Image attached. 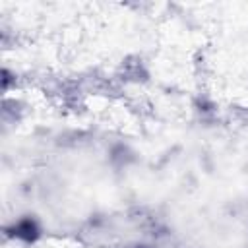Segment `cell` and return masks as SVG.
<instances>
[{"label":"cell","mask_w":248,"mask_h":248,"mask_svg":"<svg viewBox=\"0 0 248 248\" xmlns=\"http://www.w3.org/2000/svg\"><path fill=\"white\" fill-rule=\"evenodd\" d=\"M27 116V103L16 95H4L2 120L4 124H19Z\"/></svg>","instance_id":"obj_4"},{"label":"cell","mask_w":248,"mask_h":248,"mask_svg":"<svg viewBox=\"0 0 248 248\" xmlns=\"http://www.w3.org/2000/svg\"><path fill=\"white\" fill-rule=\"evenodd\" d=\"M126 248H155V246H151V244H143V242H136V244H130V246H126Z\"/></svg>","instance_id":"obj_7"},{"label":"cell","mask_w":248,"mask_h":248,"mask_svg":"<svg viewBox=\"0 0 248 248\" xmlns=\"http://www.w3.org/2000/svg\"><path fill=\"white\" fill-rule=\"evenodd\" d=\"M107 159L110 163V167L122 170V169H128L132 167L136 161H138V151L130 145V143H124V141H116L108 147L107 151Z\"/></svg>","instance_id":"obj_3"},{"label":"cell","mask_w":248,"mask_h":248,"mask_svg":"<svg viewBox=\"0 0 248 248\" xmlns=\"http://www.w3.org/2000/svg\"><path fill=\"white\" fill-rule=\"evenodd\" d=\"M192 108L196 112V116L203 122L211 120L217 116V103L207 95V93H198L192 101Z\"/></svg>","instance_id":"obj_5"},{"label":"cell","mask_w":248,"mask_h":248,"mask_svg":"<svg viewBox=\"0 0 248 248\" xmlns=\"http://www.w3.org/2000/svg\"><path fill=\"white\" fill-rule=\"evenodd\" d=\"M16 85H17V74L12 72L8 66H4L2 68V91H4V95H10L12 89H16Z\"/></svg>","instance_id":"obj_6"},{"label":"cell","mask_w":248,"mask_h":248,"mask_svg":"<svg viewBox=\"0 0 248 248\" xmlns=\"http://www.w3.org/2000/svg\"><path fill=\"white\" fill-rule=\"evenodd\" d=\"M118 78L126 83H147L151 78V72L140 54H130L120 62Z\"/></svg>","instance_id":"obj_2"},{"label":"cell","mask_w":248,"mask_h":248,"mask_svg":"<svg viewBox=\"0 0 248 248\" xmlns=\"http://www.w3.org/2000/svg\"><path fill=\"white\" fill-rule=\"evenodd\" d=\"M4 236L19 244H35L43 236V223L37 215L25 213L4 225Z\"/></svg>","instance_id":"obj_1"}]
</instances>
